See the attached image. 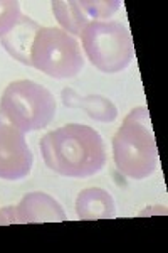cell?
<instances>
[{
    "instance_id": "cell-8",
    "label": "cell",
    "mask_w": 168,
    "mask_h": 253,
    "mask_svg": "<svg viewBox=\"0 0 168 253\" xmlns=\"http://www.w3.org/2000/svg\"><path fill=\"white\" fill-rule=\"evenodd\" d=\"M76 214L83 221L113 219L116 216V205L113 196L101 187H88L77 194Z\"/></svg>"
},
{
    "instance_id": "cell-11",
    "label": "cell",
    "mask_w": 168,
    "mask_h": 253,
    "mask_svg": "<svg viewBox=\"0 0 168 253\" xmlns=\"http://www.w3.org/2000/svg\"><path fill=\"white\" fill-rule=\"evenodd\" d=\"M52 12L57 22L61 24V29L71 34L72 38L74 36L81 38L84 27L91 22L81 5V0H56L52 2Z\"/></svg>"
},
{
    "instance_id": "cell-4",
    "label": "cell",
    "mask_w": 168,
    "mask_h": 253,
    "mask_svg": "<svg viewBox=\"0 0 168 253\" xmlns=\"http://www.w3.org/2000/svg\"><path fill=\"white\" fill-rule=\"evenodd\" d=\"M29 66L51 78H74L84 66L81 46L61 27L40 26L29 47Z\"/></svg>"
},
{
    "instance_id": "cell-13",
    "label": "cell",
    "mask_w": 168,
    "mask_h": 253,
    "mask_svg": "<svg viewBox=\"0 0 168 253\" xmlns=\"http://www.w3.org/2000/svg\"><path fill=\"white\" fill-rule=\"evenodd\" d=\"M81 5L89 19L104 20L120 9V0H81Z\"/></svg>"
},
{
    "instance_id": "cell-7",
    "label": "cell",
    "mask_w": 168,
    "mask_h": 253,
    "mask_svg": "<svg viewBox=\"0 0 168 253\" xmlns=\"http://www.w3.org/2000/svg\"><path fill=\"white\" fill-rule=\"evenodd\" d=\"M17 223H63L67 219L63 206L46 193H29L15 206Z\"/></svg>"
},
{
    "instance_id": "cell-12",
    "label": "cell",
    "mask_w": 168,
    "mask_h": 253,
    "mask_svg": "<svg viewBox=\"0 0 168 253\" xmlns=\"http://www.w3.org/2000/svg\"><path fill=\"white\" fill-rule=\"evenodd\" d=\"M24 19L20 3L14 0H0V38L7 36Z\"/></svg>"
},
{
    "instance_id": "cell-1",
    "label": "cell",
    "mask_w": 168,
    "mask_h": 253,
    "mask_svg": "<svg viewBox=\"0 0 168 253\" xmlns=\"http://www.w3.org/2000/svg\"><path fill=\"white\" fill-rule=\"evenodd\" d=\"M40 152L52 172L64 177H91L106 166L104 140L93 126L67 124L40 140Z\"/></svg>"
},
{
    "instance_id": "cell-5",
    "label": "cell",
    "mask_w": 168,
    "mask_h": 253,
    "mask_svg": "<svg viewBox=\"0 0 168 253\" xmlns=\"http://www.w3.org/2000/svg\"><path fill=\"white\" fill-rule=\"evenodd\" d=\"M83 51L89 63L103 73H118L133 59L131 34L118 20H91L81 34Z\"/></svg>"
},
{
    "instance_id": "cell-6",
    "label": "cell",
    "mask_w": 168,
    "mask_h": 253,
    "mask_svg": "<svg viewBox=\"0 0 168 253\" xmlns=\"http://www.w3.org/2000/svg\"><path fill=\"white\" fill-rule=\"evenodd\" d=\"M31 147L17 126L0 122V179L20 181L32 170Z\"/></svg>"
},
{
    "instance_id": "cell-3",
    "label": "cell",
    "mask_w": 168,
    "mask_h": 253,
    "mask_svg": "<svg viewBox=\"0 0 168 253\" xmlns=\"http://www.w3.org/2000/svg\"><path fill=\"white\" fill-rule=\"evenodd\" d=\"M0 113L10 125L26 132H37L56 115L52 93L32 80H15L5 88L0 100Z\"/></svg>"
},
{
    "instance_id": "cell-10",
    "label": "cell",
    "mask_w": 168,
    "mask_h": 253,
    "mask_svg": "<svg viewBox=\"0 0 168 253\" xmlns=\"http://www.w3.org/2000/svg\"><path fill=\"white\" fill-rule=\"evenodd\" d=\"M39 27L40 26L37 22H34L31 17L24 15V19L20 20L9 34L0 38L2 46L7 49V52H9L12 58H15L22 64H27L29 66V47H31V42Z\"/></svg>"
},
{
    "instance_id": "cell-9",
    "label": "cell",
    "mask_w": 168,
    "mask_h": 253,
    "mask_svg": "<svg viewBox=\"0 0 168 253\" xmlns=\"http://www.w3.org/2000/svg\"><path fill=\"white\" fill-rule=\"evenodd\" d=\"M61 100L66 107L84 110L86 115L93 120L109 124L118 118V108L111 100L101 95H79L72 88H64L61 91Z\"/></svg>"
},
{
    "instance_id": "cell-2",
    "label": "cell",
    "mask_w": 168,
    "mask_h": 253,
    "mask_svg": "<svg viewBox=\"0 0 168 253\" xmlns=\"http://www.w3.org/2000/svg\"><path fill=\"white\" fill-rule=\"evenodd\" d=\"M113 159L118 172L141 181L157 170L158 150L146 107L133 108L113 137Z\"/></svg>"
}]
</instances>
